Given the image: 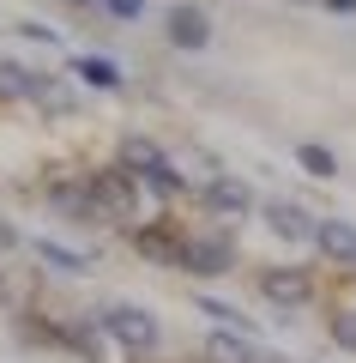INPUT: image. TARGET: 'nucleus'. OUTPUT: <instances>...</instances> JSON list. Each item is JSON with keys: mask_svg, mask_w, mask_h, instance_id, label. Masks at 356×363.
Listing matches in <instances>:
<instances>
[{"mask_svg": "<svg viewBox=\"0 0 356 363\" xmlns=\"http://www.w3.org/2000/svg\"><path fill=\"white\" fill-rule=\"evenodd\" d=\"M103 333H109L121 351H139V357H157V345H163L157 315L139 309V303H109V309H103Z\"/></svg>", "mask_w": 356, "mask_h": 363, "instance_id": "obj_1", "label": "nucleus"}, {"mask_svg": "<svg viewBox=\"0 0 356 363\" xmlns=\"http://www.w3.org/2000/svg\"><path fill=\"white\" fill-rule=\"evenodd\" d=\"M127 169H133V182H145V188H151V194H163V200L188 194V176H181V169L169 164L151 140H133V145H127Z\"/></svg>", "mask_w": 356, "mask_h": 363, "instance_id": "obj_2", "label": "nucleus"}, {"mask_svg": "<svg viewBox=\"0 0 356 363\" xmlns=\"http://www.w3.org/2000/svg\"><path fill=\"white\" fill-rule=\"evenodd\" d=\"M0 91H13V97H30V104H42V109H73V91L67 85H54L49 73H25V67H13V61H0Z\"/></svg>", "mask_w": 356, "mask_h": 363, "instance_id": "obj_3", "label": "nucleus"}, {"mask_svg": "<svg viewBox=\"0 0 356 363\" xmlns=\"http://www.w3.org/2000/svg\"><path fill=\"white\" fill-rule=\"evenodd\" d=\"M176 267L217 279V272H229V267H236V248H229L224 236H181V248H176Z\"/></svg>", "mask_w": 356, "mask_h": 363, "instance_id": "obj_4", "label": "nucleus"}, {"mask_svg": "<svg viewBox=\"0 0 356 363\" xmlns=\"http://www.w3.org/2000/svg\"><path fill=\"white\" fill-rule=\"evenodd\" d=\"M205 357L212 363H278L266 345H254V333H229V327H217L205 339Z\"/></svg>", "mask_w": 356, "mask_h": 363, "instance_id": "obj_5", "label": "nucleus"}, {"mask_svg": "<svg viewBox=\"0 0 356 363\" xmlns=\"http://www.w3.org/2000/svg\"><path fill=\"white\" fill-rule=\"evenodd\" d=\"M260 291H266L272 303H278V309H308V303H314V285H308V272H296V267H284V272H266V279H260Z\"/></svg>", "mask_w": 356, "mask_h": 363, "instance_id": "obj_6", "label": "nucleus"}, {"mask_svg": "<svg viewBox=\"0 0 356 363\" xmlns=\"http://www.w3.org/2000/svg\"><path fill=\"white\" fill-rule=\"evenodd\" d=\"M314 248L338 267H356V224L344 218H314Z\"/></svg>", "mask_w": 356, "mask_h": 363, "instance_id": "obj_7", "label": "nucleus"}, {"mask_svg": "<svg viewBox=\"0 0 356 363\" xmlns=\"http://www.w3.org/2000/svg\"><path fill=\"white\" fill-rule=\"evenodd\" d=\"M85 188L97 194V206H103V212H115V218H127V212H133V169H115V176H91Z\"/></svg>", "mask_w": 356, "mask_h": 363, "instance_id": "obj_8", "label": "nucleus"}, {"mask_svg": "<svg viewBox=\"0 0 356 363\" xmlns=\"http://www.w3.org/2000/svg\"><path fill=\"white\" fill-rule=\"evenodd\" d=\"M205 206L224 212V218H248V212H254V194H248L236 176H212L205 182Z\"/></svg>", "mask_w": 356, "mask_h": 363, "instance_id": "obj_9", "label": "nucleus"}, {"mask_svg": "<svg viewBox=\"0 0 356 363\" xmlns=\"http://www.w3.org/2000/svg\"><path fill=\"white\" fill-rule=\"evenodd\" d=\"M266 224L284 236V242H314V218H308L296 200H266Z\"/></svg>", "mask_w": 356, "mask_h": 363, "instance_id": "obj_10", "label": "nucleus"}, {"mask_svg": "<svg viewBox=\"0 0 356 363\" xmlns=\"http://www.w3.org/2000/svg\"><path fill=\"white\" fill-rule=\"evenodd\" d=\"M169 43H176V49H205V43H212V25H205L200 6H176V13H169Z\"/></svg>", "mask_w": 356, "mask_h": 363, "instance_id": "obj_11", "label": "nucleus"}, {"mask_svg": "<svg viewBox=\"0 0 356 363\" xmlns=\"http://www.w3.org/2000/svg\"><path fill=\"white\" fill-rule=\"evenodd\" d=\"M49 200H54V206H61L67 212V218H73V224H91V218H97V194H91V188H49Z\"/></svg>", "mask_w": 356, "mask_h": 363, "instance_id": "obj_12", "label": "nucleus"}, {"mask_svg": "<svg viewBox=\"0 0 356 363\" xmlns=\"http://www.w3.org/2000/svg\"><path fill=\"white\" fill-rule=\"evenodd\" d=\"M73 73L85 79V85H97V91H121V67L103 61V55H85V61H73Z\"/></svg>", "mask_w": 356, "mask_h": 363, "instance_id": "obj_13", "label": "nucleus"}, {"mask_svg": "<svg viewBox=\"0 0 356 363\" xmlns=\"http://www.w3.org/2000/svg\"><path fill=\"white\" fill-rule=\"evenodd\" d=\"M37 260H49V267H54V272H67V279H73V272H85V267H91L85 255H73V248L49 242V236H37Z\"/></svg>", "mask_w": 356, "mask_h": 363, "instance_id": "obj_14", "label": "nucleus"}, {"mask_svg": "<svg viewBox=\"0 0 356 363\" xmlns=\"http://www.w3.org/2000/svg\"><path fill=\"white\" fill-rule=\"evenodd\" d=\"M296 164H302L308 176H338V157H332L326 145H314V140H308V145H296Z\"/></svg>", "mask_w": 356, "mask_h": 363, "instance_id": "obj_15", "label": "nucleus"}, {"mask_svg": "<svg viewBox=\"0 0 356 363\" xmlns=\"http://www.w3.org/2000/svg\"><path fill=\"white\" fill-rule=\"evenodd\" d=\"M332 339H338L344 351H356V309H338V315H332Z\"/></svg>", "mask_w": 356, "mask_h": 363, "instance_id": "obj_16", "label": "nucleus"}, {"mask_svg": "<svg viewBox=\"0 0 356 363\" xmlns=\"http://www.w3.org/2000/svg\"><path fill=\"white\" fill-rule=\"evenodd\" d=\"M103 6H109L115 18H139L145 13V0H103Z\"/></svg>", "mask_w": 356, "mask_h": 363, "instance_id": "obj_17", "label": "nucleus"}, {"mask_svg": "<svg viewBox=\"0 0 356 363\" xmlns=\"http://www.w3.org/2000/svg\"><path fill=\"white\" fill-rule=\"evenodd\" d=\"M6 248H18V230H13L6 218H0V255H6Z\"/></svg>", "mask_w": 356, "mask_h": 363, "instance_id": "obj_18", "label": "nucleus"}, {"mask_svg": "<svg viewBox=\"0 0 356 363\" xmlns=\"http://www.w3.org/2000/svg\"><path fill=\"white\" fill-rule=\"evenodd\" d=\"M332 6H338V13H356V0H332Z\"/></svg>", "mask_w": 356, "mask_h": 363, "instance_id": "obj_19", "label": "nucleus"}, {"mask_svg": "<svg viewBox=\"0 0 356 363\" xmlns=\"http://www.w3.org/2000/svg\"><path fill=\"white\" fill-rule=\"evenodd\" d=\"M73 6H91V0H73Z\"/></svg>", "mask_w": 356, "mask_h": 363, "instance_id": "obj_20", "label": "nucleus"}]
</instances>
